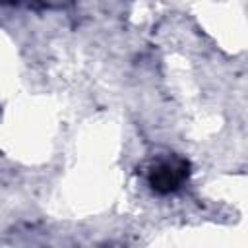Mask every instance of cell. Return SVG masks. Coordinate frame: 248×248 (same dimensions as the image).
Wrapping results in <instances>:
<instances>
[{
    "label": "cell",
    "instance_id": "obj_1",
    "mask_svg": "<svg viewBox=\"0 0 248 248\" xmlns=\"http://www.w3.org/2000/svg\"><path fill=\"white\" fill-rule=\"evenodd\" d=\"M188 176H190V163L174 153L157 157L147 169V184L159 196L178 192L188 180Z\"/></svg>",
    "mask_w": 248,
    "mask_h": 248
},
{
    "label": "cell",
    "instance_id": "obj_2",
    "mask_svg": "<svg viewBox=\"0 0 248 248\" xmlns=\"http://www.w3.org/2000/svg\"><path fill=\"white\" fill-rule=\"evenodd\" d=\"M23 0H0V4H19Z\"/></svg>",
    "mask_w": 248,
    "mask_h": 248
}]
</instances>
